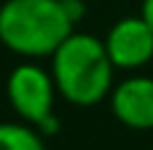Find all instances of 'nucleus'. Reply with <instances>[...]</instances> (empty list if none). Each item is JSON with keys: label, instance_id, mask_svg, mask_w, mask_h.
Listing matches in <instances>:
<instances>
[{"label": "nucleus", "instance_id": "obj_8", "mask_svg": "<svg viewBox=\"0 0 153 150\" xmlns=\"http://www.w3.org/2000/svg\"><path fill=\"white\" fill-rule=\"evenodd\" d=\"M140 13H143V19H145V21L153 27V0H143V8H140Z\"/></svg>", "mask_w": 153, "mask_h": 150}, {"label": "nucleus", "instance_id": "obj_3", "mask_svg": "<svg viewBox=\"0 0 153 150\" xmlns=\"http://www.w3.org/2000/svg\"><path fill=\"white\" fill-rule=\"evenodd\" d=\"M5 97L13 113L24 123L35 126L43 137L59 129V118L54 115L56 83H54V75L46 72L43 67L38 64L13 67L5 81Z\"/></svg>", "mask_w": 153, "mask_h": 150}, {"label": "nucleus", "instance_id": "obj_4", "mask_svg": "<svg viewBox=\"0 0 153 150\" xmlns=\"http://www.w3.org/2000/svg\"><path fill=\"white\" fill-rule=\"evenodd\" d=\"M105 48L116 70H140L153 59V27L143 19V13L124 16L108 30Z\"/></svg>", "mask_w": 153, "mask_h": 150}, {"label": "nucleus", "instance_id": "obj_5", "mask_svg": "<svg viewBox=\"0 0 153 150\" xmlns=\"http://www.w3.org/2000/svg\"><path fill=\"white\" fill-rule=\"evenodd\" d=\"M110 110L116 121L129 129H153V78L132 75L116 83L110 91Z\"/></svg>", "mask_w": 153, "mask_h": 150}, {"label": "nucleus", "instance_id": "obj_6", "mask_svg": "<svg viewBox=\"0 0 153 150\" xmlns=\"http://www.w3.org/2000/svg\"><path fill=\"white\" fill-rule=\"evenodd\" d=\"M0 150H46V142L30 123H0Z\"/></svg>", "mask_w": 153, "mask_h": 150}, {"label": "nucleus", "instance_id": "obj_7", "mask_svg": "<svg viewBox=\"0 0 153 150\" xmlns=\"http://www.w3.org/2000/svg\"><path fill=\"white\" fill-rule=\"evenodd\" d=\"M65 8H67V13H70V19H73V21L83 19V13H86L83 0H65Z\"/></svg>", "mask_w": 153, "mask_h": 150}, {"label": "nucleus", "instance_id": "obj_1", "mask_svg": "<svg viewBox=\"0 0 153 150\" xmlns=\"http://www.w3.org/2000/svg\"><path fill=\"white\" fill-rule=\"evenodd\" d=\"M113 70L105 40L91 32H73L51 56L56 91L78 107L100 105L113 91Z\"/></svg>", "mask_w": 153, "mask_h": 150}, {"label": "nucleus", "instance_id": "obj_2", "mask_svg": "<svg viewBox=\"0 0 153 150\" xmlns=\"http://www.w3.org/2000/svg\"><path fill=\"white\" fill-rule=\"evenodd\" d=\"M65 0H5L0 5V43L27 59L54 56L75 32Z\"/></svg>", "mask_w": 153, "mask_h": 150}]
</instances>
